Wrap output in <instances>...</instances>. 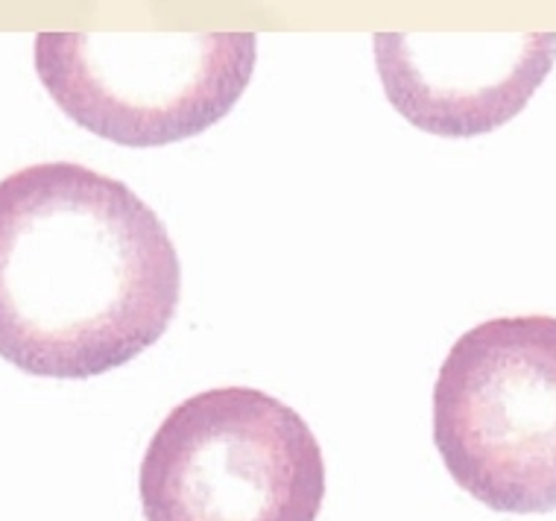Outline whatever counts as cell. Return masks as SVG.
<instances>
[{
	"label": "cell",
	"mask_w": 556,
	"mask_h": 521,
	"mask_svg": "<svg viewBox=\"0 0 556 521\" xmlns=\"http://www.w3.org/2000/svg\"><path fill=\"white\" fill-rule=\"evenodd\" d=\"M182 267L159 214L106 174L45 162L0 179V357L103 376L170 329Z\"/></svg>",
	"instance_id": "cell-1"
},
{
	"label": "cell",
	"mask_w": 556,
	"mask_h": 521,
	"mask_svg": "<svg viewBox=\"0 0 556 521\" xmlns=\"http://www.w3.org/2000/svg\"><path fill=\"white\" fill-rule=\"evenodd\" d=\"M433 443L483 507L556 510V317L486 319L451 346L433 384Z\"/></svg>",
	"instance_id": "cell-2"
},
{
	"label": "cell",
	"mask_w": 556,
	"mask_h": 521,
	"mask_svg": "<svg viewBox=\"0 0 556 521\" xmlns=\"http://www.w3.org/2000/svg\"><path fill=\"white\" fill-rule=\"evenodd\" d=\"M138 493L147 521H317L326 460L293 407L252 386H217L164 416Z\"/></svg>",
	"instance_id": "cell-3"
},
{
	"label": "cell",
	"mask_w": 556,
	"mask_h": 521,
	"mask_svg": "<svg viewBox=\"0 0 556 521\" xmlns=\"http://www.w3.org/2000/svg\"><path fill=\"white\" fill-rule=\"evenodd\" d=\"M33 62L71 120L121 147H164L229 115L258 62L255 33H39Z\"/></svg>",
	"instance_id": "cell-4"
},
{
	"label": "cell",
	"mask_w": 556,
	"mask_h": 521,
	"mask_svg": "<svg viewBox=\"0 0 556 521\" xmlns=\"http://www.w3.org/2000/svg\"><path fill=\"white\" fill-rule=\"evenodd\" d=\"M375 68L404 120L442 138L486 136L525 112L556 62V33H378Z\"/></svg>",
	"instance_id": "cell-5"
}]
</instances>
